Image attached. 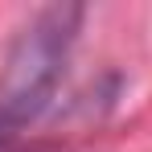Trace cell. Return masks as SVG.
Wrapping results in <instances>:
<instances>
[{"mask_svg": "<svg viewBox=\"0 0 152 152\" xmlns=\"http://www.w3.org/2000/svg\"><path fill=\"white\" fill-rule=\"evenodd\" d=\"M74 17H78L74 8H53V12H45L37 25L29 29V37L21 41V50L12 58V66H8V95H4V107L17 119L33 115L37 103L50 95Z\"/></svg>", "mask_w": 152, "mask_h": 152, "instance_id": "6da1fadb", "label": "cell"}]
</instances>
